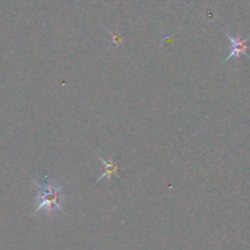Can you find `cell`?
Masks as SVG:
<instances>
[{
	"instance_id": "7a4b0ae2",
	"label": "cell",
	"mask_w": 250,
	"mask_h": 250,
	"mask_svg": "<svg viewBox=\"0 0 250 250\" xmlns=\"http://www.w3.org/2000/svg\"><path fill=\"white\" fill-rule=\"evenodd\" d=\"M226 37L229 38V41L231 42V53L225 59L224 61L221 62V65L226 63L227 61H229L231 59H239L242 55L247 56V58L250 59V56L248 55V48H249V42H250V37H248L247 39L241 38V37H233L229 31H224Z\"/></svg>"
},
{
	"instance_id": "3957f363",
	"label": "cell",
	"mask_w": 250,
	"mask_h": 250,
	"mask_svg": "<svg viewBox=\"0 0 250 250\" xmlns=\"http://www.w3.org/2000/svg\"><path fill=\"white\" fill-rule=\"evenodd\" d=\"M95 155H97V158L102 161L103 166H104V173L95 181V183L100 182V181L104 180V178H106L107 181H111V178L114 177V176H116L117 172H119V164L114 163L111 159L102 158L99 154H95Z\"/></svg>"
},
{
	"instance_id": "6da1fadb",
	"label": "cell",
	"mask_w": 250,
	"mask_h": 250,
	"mask_svg": "<svg viewBox=\"0 0 250 250\" xmlns=\"http://www.w3.org/2000/svg\"><path fill=\"white\" fill-rule=\"evenodd\" d=\"M34 186L37 187L38 194L36 197V209L33 214L38 211H45L46 215L53 214L55 211H62V203L65 202L62 187L56 183L50 182L48 177H44V182L39 183L33 180Z\"/></svg>"
},
{
	"instance_id": "277c9868",
	"label": "cell",
	"mask_w": 250,
	"mask_h": 250,
	"mask_svg": "<svg viewBox=\"0 0 250 250\" xmlns=\"http://www.w3.org/2000/svg\"><path fill=\"white\" fill-rule=\"evenodd\" d=\"M107 33H110V36H111V43H110L109 48H111V46H119L121 44H124L125 38L120 32H111L107 29Z\"/></svg>"
}]
</instances>
